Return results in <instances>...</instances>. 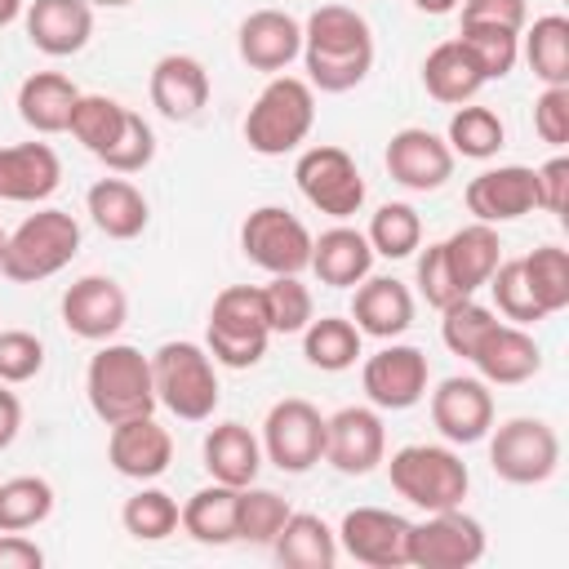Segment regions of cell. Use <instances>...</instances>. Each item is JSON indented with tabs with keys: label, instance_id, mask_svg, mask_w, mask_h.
<instances>
[{
	"label": "cell",
	"instance_id": "obj_16",
	"mask_svg": "<svg viewBox=\"0 0 569 569\" xmlns=\"http://www.w3.org/2000/svg\"><path fill=\"white\" fill-rule=\"evenodd\" d=\"M431 422L449 445H480L493 427V391L485 378L453 373L431 391Z\"/></svg>",
	"mask_w": 569,
	"mask_h": 569
},
{
	"label": "cell",
	"instance_id": "obj_32",
	"mask_svg": "<svg viewBox=\"0 0 569 569\" xmlns=\"http://www.w3.org/2000/svg\"><path fill=\"white\" fill-rule=\"evenodd\" d=\"M76 98H80V89L62 71H31L18 84V116H22L27 129H36L44 138L49 133H67Z\"/></svg>",
	"mask_w": 569,
	"mask_h": 569
},
{
	"label": "cell",
	"instance_id": "obj_13",
	"mask_svg": "<svg viewBox=\"0 0 569 569\" xmlns=\"http://www.w3.org/2000/svg\"><path fill=\"white\" fill-rule=\"evenodd\" d=\"M427 382H431V365H427V351L422 347H409V342H387L382 351H373L360 369V387H365V400L373 409H413L422 396H427Z\"/></svg>",
	"mask_w": 569,
	"mask_h": 569
},
{
	"label": "cell",
	"instance_id": "obj_22",
	"mask_svg": "<svg viewBox=\"0 0 569 569\" xmlns=\"http://www.w3.org/2000/svg\"><path fill=\"white\" fill-rule=\"evenodd\" d=\"M209 71L200 58L191 53H164L156 58L151 67V80H147V93H151V107L173 120V124H187L196 120L204 107H209Z\"/></svg>",
	"mask_w": 569,
	"mask_h": 569
},
{
	"label": "cell",
	"instance_id": "obj_28",
	"mask_svg": "<svg viewBox=\"0 0 569 569\" xmlns=\"http://www.w3.org/2000/svg\"><path fill=\"white\" fill-rule=\"evenodd\" d=\"M84 209H89L93 227H98L107 240H133V236H142L147 222H151L147 196H142L124 173L98 178V182L89 187V196H84Z\"/></svg>",
	"mask_w": 569,
	"mask_h": 569
},
{
	"label": "cell",
	"instance_id": "obj_2",
	"mask_svg": "<svg viewBox=\"0 0 569 569\" xmlns=\"http://www.w3.org/2000/svg\"><path fill=\"white\" fill-rule=\"evenodd\" d=\"M84 396H89V409L107 427L156 413L160 400H156V382H151V356H142L129 342H102L89 356Z\"/></svg>",
	"mask_w": 569,
	"mask_h": 569
},
{
	"label": "cell",
	"instance_id": "obj_44",
	"mask_svg": "<svg viewBox=\"0 0 569 569\" xmlns=\"http://www.w3.org/2000/svg\"><path fill=\"white\" fill-rule=\"evenodd\" d=\"M485 289L493 293V311H498L502 320L525 325V329L538 325V320H547V311L538 307V298H533V289H529V280H525L520 258H502V262L493 267V276H489Z\"/></svg>",
	"mask_w": 569,
	"mask_h": 569
},
{
	"label": "cell",
	"instance_id": "obj_17",
	"mask_svg": "<svg viewBox=\"0 0 569 569\" xmlns=\"http://www.w3.org/2000/svg\"><path fill=\"white\" fill-rule=\"evenodd\" d=\"M387 173L405 187V191H440L453 178V151L440 133L422 129V124H405L391 133L387 151H382Z\"/></svg>",
	"mask_w": 569,
	"mask_h": 569
},
{
	"label": "cell",
	"instance_id": "obj_33",
	"mask_svg": "<svg viewBox=\"0 0 569 569\" xmlns=\"http://www.w3.org/2000/svg\"><path fill=\"white\" fill-rule=\"evenodd\" d=\"M271 551L284 569H333L338 565V533L316 511H289Z\"/></svg>",
	"mask_w": 569,
	"mask_h": 569
},
{
	"label": "cell",
	"instance_id": "obj_56",
	"mask_svg": "<svg viewBox=\"0 0 569 569\" xmlns=\"http://www.w3.org/2000/svg\"><path fill=\"white\" fill-rule=\"evenodd\" d=\"M462 0H413V9L418 13H431V18H440V13H453Z\"/></svg>",
	"mask_w": 569,
	"mask_h": 569
},
{
	"label": "cell",
	"instance_id": "obj_25",
	"mask_svg": "<svg viewBox=\"0 0 569 569\" xmlns=\"http://www.w3.org/2000/svg\"><path fill=\"white\" fill-rule=\"evenodd\" d=\"M62 187V160L49 142H13L0 147V200L9 204H44Z\"/></svg>",
	"mask_w": 569,
	"mask_h": 569
},
{
	"label": "cell",
	"instance_id": "obj_21",
	"mask_svg": "<svg viewBox=\"0 0 569 569\" xmlns=\"http://www.w3.org/2000/svg\"><path fill=\"white\" fill-rule=\"evenodd\" d=\"M236 53L244 67L280 76L293 58H302V22L284 9H253L236 31Z\"/></svg>",
	"mask_w": 569,
	"mask_h": 569
},
{
	"label": "cell",
	"instance_id": "obj_19",
	"mask_svg": "<svg viewBox=\"0 0 569 569\" xmlns=\"http://www.w3.org/2000/svg\"><path fill=\"white\" fill-rule=\"evenodd\" d=\"M462 200H467V213H471L476 222H489V227H498V222H516V218H525V213L538 209L533 169H529V164L480 169V173L467 182Z\"/></svg>",
	"mask_w": 569,
	"mask_h": 569
},
{
	"label": "cell",
	"instance_id": "obj_52",
	"mask_svg": "<svg viewBox=\"0 0 569 569\" xmlns=\"http://www.w3.org/2000/svg\"><path fill=\"white\" fill-rule=\"evenodd\" d=\"M462 27H507V31H525L529 22V4L525 0H462L458 4Z\"/></svg>",
	"mask_w": 569,
	"mask_h": 569
},
{
	"label": "cell",
	"instance_id": "obj_48",
	"mask_svg": "<svg viewBox=\"0 0 569 569\" xmlns=\"http://www.w3.org/2000/svg\"><path fill=\"white\" fill-rule=\"evenodd\" d=\"M98 160H102L111 173H142V169L156 160V133H151V124H147L138 111H129L120 138H116Z\"/></svg>",
	"mask_w": 569,
	"mask_h": 569
},
{
	"label": "cell",
	"instance_id": "obj_6",
	"mask_svg": "<svg viewBox=\"0 0 569 569\" xmlns=\"http://www.w3.org/2000/svg\"><path fill=\"white\" fill-rule=\"evenodd\" d=\"M267 342H271V325L262 307V284H227L213 298L204 325V351L213 356V365L253 369L267 356Z\"/></svg>",
	"mask_w": 569,
	"mask_h": 569
},
{
	"label": "cell",
	"instance_id": "obj_18",
	"mask_svg": "<svg viewBox=\"0 0 569 569\" xmlns=\"http://www.w3.org/2000/svg\"><path fill=\"white\" fill-rule=\"evenodd\" d=\"M129 320V293L111 276H80L62 293V325L84 342H111Z\"/></svg>",
	"mask_w": 569,
	"mask_h": 569
},
{
	"label": "cell",
	"instance_id": "obj_45",
	"mask_svg": "<svg viewBox=\"0 0 569 569\" xmlns=\"http://www.w3.org/2000/svg\"><path fill=\"white\" fill-rule=\"evenodd\" d=\"M262 307H267L271 333H302L316 316V298L298 276H271L262 284Z\"/></svg>",
	"mask_w": 569,
	"mask_h": 569
},
{
	"label": "cell",
	"instance_id": "obj_23",
	"mask_svg": "<svg viewBox=\"0 0 569 569\" xmlns=\"http://www.w3.org/2000/svg\"><path fill=\"white\" fill-rule=\"evenodd\" d=\"M107 462L120 476L147 485V480H156V476L169 471V462H173V436H169V427L156 422V413L116 422L111 436H107Z\"/></svg>",
	"mask_w": 569,
	"mask_h": 569
},
{
	"label": "cell",
	"instance_id": "obj_5",
	"mask_svg": "<svg viewBox=\"0 0 569 569\" xmlns=\"http://www.w3.org/2000/svg\"><path fill=\"white\" fill-rule=\"evenodd\" d=\"M316 124V89L298 76H271L244 116V142L258 156H284L307 142Z\"/></svg>",
	"mask_w": 569,
	"mask_h": 569
},
{
	"label": "cell",
	"instance_id": "obj_36",
	"mask_svg": "<svg viewBox=\"0 0 569 569\" xmlns=\"http://www.w3.org/2000/svg\"><path fill=\"white\" fill-rule=\"evenodd\" d=\"M520 53L542 84H569V18L565 13L533 18V27L520 40Z\"/></svg>",
	"mask_w": 569,
	"mask_h": 569
},
{
	"label": "cell",
	"instance_id": "obj_43",
	"mask_svg": "<svg viewBox=\"0 0 569 569\" xmlns=\"http://www.w3.org/2000/svg\"><path fill=\"white\" fill-rule=\"evenodd\" d=\"M520 267H525V280H529V289H533V298H538V307L547 316H556V311L569 307V253L560 244L529 249L520 258Z\"/></svg>",
	"mask_w": 569,
	"mask_h": 569
},
{
	"label": "cell",
	"instance_id": "obj_9",
	"mask_svg": "<svg viewBox=\"0 0 569 569\" xmlns=\"http://www.w3.org/2000/svg\"><path fill=\"white\" fill-rule=\"evenodd\" d=\"M262 458L289 476L325 462V413L302 396L276 400L262 418Z\"/></svg>",
	"mask_w": 569,
	"mask_h": 569
},
{
	"label": "cell",
	"instance_id": "obj_10",
	"mask_svg": "<svg viewBox=\"0 0 569 569\" xmlns=\"http://www.w3.org/2000/svg\"><path fill=\"white\" fill-rule=\"evenodd\" d=\"M293 182L302 191V200L338 222H347L351 213H360L365 204V178H360V164L351 160V151L342 147H307L293 164Z\"/></svg>",
	"mask_w": 569,
	"mask_h": 569
},
{
	"label": "cell",
	"instance_id": "obj_34",
	"mask_svg": "<svg viewBox=\"0 0 569 569\" xmlns=\"http://www.w3.org/2000/svg\"><path fill=\"white\" fill-rule=\"evenodd\" d=\"M236 493L231 485H204L182 502V533L200 547H227L236 542Z\"/></svg>",
	"mask_w": 569,
	"mask_h": 569
},
{
	"label": "cell",
	"instance_id": "obj_53",
	"mask_svg": "<svg viewBox=\"0 0 569 569\" xmlns=\"http://www.w3.org/2000/svg\"><path fill=\"white\" fill-rule=\"evenodd\" d=\"M533 187H538V209L565 213V204H569V160L551 156L547 164H538L533 169Z\"/></svg>",
	"mask_w": 569,
	"mask_h": 569
},
{
	"label": "cell",
	"instance_id": "obj_15",
	"mask_svg": "<svg viewBox=\"0 0 569 569\" xmlns=\"http://www.w3.org/2000/svg\"><path fill=\"white\" fill-rule=\"evenodd\" d=\"M325 462L342 476H369L387 462V427L373 405H347L325 418Z\"/></svg>",
	"mask_w": 569,
	"mask_h": 569
},
{
	"label": "cell",
	"instance_id": "obj_12",
	"mask_svg": "<svg viewBox=\"0 0 569 569\" xmlns=\"http://www.w3.org/2000/svg\"><path fill=\"white\" fill-rule=\"evenodd\" d=\"M485 556V525L462 507L427 511L409 529V565L418 569H471Z\"/></svg>",
	"mask_w": 569,
	"mask_h": 569
},
{
	"label": "cell",
	"instance_id": "obj_39",
	"mask_svg": "<svg viewBox=\"0 0 569 569\" xmlns=\"http://www.w3.org/2000/svg\"><path fill=\"white\" fill-rule=\"evenodd\" d=\"M124 116H129L124 102H116V98H107V93H80L76 107H71V120H67V133H71L84 151L102 156V151L120 138Z\"/></svg>",
	"mask_w": 569,
	"mask_h": 569
},
{
	"label": "cell",
	"instance_id": "obj_38",
	"mask_svg": "<svg viewBox=\"0 0 569 569\" xmlns=\"http://www.w3.org/2000/svg\"><path fill=\"white\" fill-rule=\"evenodd\" d=\"M53 516V485L44 476H9L0 485V533H27Z\"/></svg>",
	"mask_w": 569,
	"mask_h": 569
},
{
	"label": "cell",
	"instance_id": "obj_14",
	"mask_svg": "<svg viewBox=\"0 0 569 569\" xmlns=\"http://www.w3.org/2000/svg\"><path fill=\"white\" fill-rule=\"evenodd\" d=\"M409 529H413V520H405L400 511L351 507L333 533H338V551H347L356 565L405 569L409 565Z\"/></svg>",
	"mask_w": 569,
	"mask_h": 569
},
{
	"label": "cell",
	"instance_id": "obj_26",
	"mask_svg": "<svg viewBox=\"0 0 569 569\" xmlns=\"http://www.w3.org/2000/svg\"><path fill=\"white\" fill-rule=\"evenodd\" d=\"M351 325L365 338H400L413 325V293L396 276H365L351 293Z\"/></svg>",
	"mask_w": 569,
	"mask_h": 569
},
{
	"label": "cell",
	"instance_id": "obj_20",
	"mask_svg": "<svg viewBox=\"0 0 569 569\" xmlns=\"http://www.w3.org/2000/svg\"><path fill=\"white\" fill-rule=\"evenodd\" d=\"M467 360L476 365V378H485L489 387H516L542 369V351H538L533 333L511 320H493Z\"/></svg>",
	"mask_w": 569,
	"mask_h": 569
},
{
	"label": "cell",
	"instance_id": "obj_3",
	"mask_svg": "<svg viewBox=\"0 0 569 569\" xmlns=\"http://www.w3.org/2000/svg\"><path fill=\"white\" fill-rule=\"evenodd\" d=\"M76 253H80V222L67 209H36L4 236L0 276L13 284H40L58 276Z\"/></svg>",
	"mask_w": 569,
	"mask_h": 569
},
{
	"label": "cell",
	"instance_id": "obj_55",
	"mask_svg": "<svg viewBox=\"0 0 569 569\" xmlns=\"http://www.w3.org/2000/svg\"><path fill=\"white\" fill-rule=\"evenodd\" d=\"M22 431V400L9 391V382H0V453L18 440Z\"/></svg>",
	"mask_w": 569,
	"mask_h": 569
},
{
	"label": "cell",
	"instance_id": "obj_47",
	"mask_svg": "<svg viewBox=\"0 0 569 569\" xmlns=\"http://www.w3.org/2000/svg\"><path fill=\"white\" fill-rule=\"evenodd\" d=\"M493 320H498V311L485 307V302H476V293H467V298H458V302H449V307L440 311V342H445L453 356L467 360V356L476 351L480 333H485Z\"/></svg>",
	"mask_w": 569,
	"mask_h": 569
},
{
	"label": "cell",
	"instance_id": "obj_42",
	"mask_svg": "<svg viewBox=\"0 0 569 569\" xmlns=\"http://www.w3.org/2000/svg\"><path fill=\"white\" fill-rule=\"evenodd\" d=\"M284 520H289V502H284L276 489L244 485V489L236 493V542L271 547Z\"/></svg>",
	"mask_w": 569,
	"mask_h": 569
},
{
	"label": "cell",
	"instance_id": "obj_46",
	"mask_svg": "<svg viewBox=\"0 0 569 569\" xmlns=\"http://www.w3.org/2000/svg\"><path fill=\"white\" fill-rule=\"evenodd\" d=\"M458 40L467 44V53L476 58L485 80H502L520 62V31H507V27H462Z\"/></svg>",
	"mask_w": 569,
	"mask_h": 569
},
{
	"label": "cell",
	"instance_id": "obj_7",
	"mask_svg": "<svg viewBox=\"0 0 569 569\" xmlns=\"http://www.w3.org/2000/svg\"><path fill=\"white\" fill-rule=\"evenodd\" d=\"M387 476H391V489L418 511L462 507L471 489V471L449 445H405L391 453Z\"/></svg>",
	"mask_w": 569,
	"mask_h": 569
},
{
	"label": "cell",
	"instance_id": "obj_27",
	"mask_svg": "<svg viewBox=\"0 0 569 569\" xmlns=\"http://www.w3.org/2000/svg\"><path fill=\"white\" fill-rule=\"evenodd\" d=\"M311 271L329 289H356L373 271V249H369L365 231L338 222V227L311 236Z\"/></svg>",
	"mask_w": 569,
	"mask_h": 569
},
{
	"label": "cell",
	"instance_id": "obj_8",
	"mask_svg": "<svg viewBox=\"0 0 569 569\" xmlns=\"http://www.w3.org/2000/svg\"><path fill=\"white\" fill-rule=\"evenodd\" d=\"M489 467L507 485H547L560 471V436L542 418H507L489 427Z\"/></svg>",
	"mask_w": 569,
	"mask_h": 569
},
{
	"label": "cell",
	"instance_id": "obj_41",
	"mask_svg": "<svg viewBox=\"0 0 569 569\" xmlns=\"http://www.w3.org/2000/svg\"><path fill=\"white\" fill-rule=\"evenodd\" d=\"M178 520H182V507L173 493L156 489V485H142L133 498H124L120 507V525L129 538L138 542H164L169 533H178Z\"/></svg>",
	"mask_w": 569,
	"mask_h": 569
},
{
	"label": "cell",
	"instance_id": "obj_50",
	"mask_svg": "<svg viewBox=\"0 0 569 569\" xmlns=\"http://www.w3.org/2000/svg\"><path fill=\"white\" fill-rule=\"evenodd\" d=\"M418 293H422V298H427V307H436V311H445L449 302L467 298V293L453 284V276H449V262H445L440 240H436V244H427V249L418 253Z\"/></svg>",
	"mask_w": 569,
	"mask_h": 569
},
{
	"label": "cell",
	"instance_id": "obj_59",
	"mask_svg": "<svg viewBox=\"0 0 569 569\" xmlns=\"http://www.w3.org/2000/svg\"><path fill=\"white\" fill-rule=\"evenodd\" d=\"M4 236H9V231H4V227H0V249H4Z\"/></svg>",
	"mask_w": 569,
	"mask_h": 569
},
{
	"label": "cell",
	"instance_id": "obj_4",
	"mask_svg": "<svg viewBox=\"0 0 569 569\" xmlns=\"http://www.w3.org/2000/svg\"><path fill=\"white\" fill-rule=\"evenodd\" d=\"M151 382H156V400L182 418V422H204L213 418L218 400H222V387H218V365L213 356L191 342V338H178V342H160L151 351Z\"/></svg>",
	"mask_w": 569,
	"mask_h": 569
},
{
	"label": "cell",
	"instance_id": "obj_1",
	"mask_svg": "<svg viewBox=\"0 0 569 569\" xmlns=\"http://www.w3.org/2000/svg\"><path fill=\"white\" fill-rule=\"evenodd\" d=\"M307 84L320 93H347L373 71V31L351 4H320L302 22Z\"/></svg>",
	"mask_w": 569,
	"mask_h": 569
},
{
	"label": "cell",
	"instance_id": "obj_37",
	"mask_svg": "<svg viewBox=\"0 0 569 569\" xmlns=\"http://www.w3.org/2000/svg\"><path fill=\"white\" fill-rule=\"evenodd\" d=\"M445 142L453 156L462 160H493L507 142V124L493 107H476V102H462L453 116H449V129H445Z\"/></svg>",
	"mask_w": 569,
	"mask_h": 569
},
{
	"label": "cell",
	"instance_id": "obj_51",
	"mask_svg": "<svg viewBox=\"0 0 569 569\" xmlns=\"http://www.w3.org/2000/svg\"><path fill=\"white\" fill-rule=\"evenodd\" d=\"M533 133L547 147L569 142V84H542V93L533 102Z\"/></svg>",
	"mask_w": 569,
	"mask_h": 569
},
{
	"label": "cell",
	"instance_id": "obj_40",
	"mask_svg": "<svg viewBox=\"0 0 569 569\" xmlns=\"http://www.w3.org/2000/svg\"><path fill=\"white\" fill-rule=\"evenodd\" d=\"M365 240H369L373 258H391V262H396V258H409V253L422 249V218H418L413 204L387 200V204H378V213L369 218Z\"/></svg>",
	"mask_w": 569,
	"mask_h": 569
},
{
	"label": "cell",
	"instance_id": "obj_57",
	"mask_svg": "<svg viewBox=\"0 0 569 569\" xmlns=\"http://www.w3.org/2000/svg\"><path fill=\"white\" fill-rule=\"evenodd\" d=\"M22 9H27L22 0H0V27H9V22H18V18H22Z\"/></svg>",
	"mask_w": 569,
	"mask_h": 569
},
{
	"label": "cell",
	"instance_id": "obj_24",
	"mask_svg": "<svg viewBox=\"0 0 569 569\" xmlns=\"http://www.w3.org/2000/svg\"><path fill=\"white\" fill-rule=\"evenodd\" d=\"M27 40L44 58H71L93 36V4L89 0H31L22 9Z\"/></svg>",
	"mask_w": 569,
	"mask_h": 569
},
{
	"label": "cell",
	"instance_id": "obj_58",
	"mask_svg": "<svg viewBox=\"0 0 569 569\" xmlns=\"http://www.w3.org/2000/svg\"><path fill=\"white\" fill-rule=\"evenodd\" d=\"M93 9H124V4H133V0H89Z\"/></svg>",
	"mask_w": 569,
	"mask_h": 569
},
{
	"label": "cell",
	"instance_id": "obj_54",
	"mask_svg": "<svg viewBox=\"0 0 569 569\" xmlns=\"http://www.w3.org/2000/svg\"><path fill=\"white\" fill-rule=\"evenodd\" d=\"M44 551L27 533H0V569H40Z\"/></svg>",
	"mask_w": 569,
	"mask_h": 569
},
{
	"label": "cell",
	"instance_id": "obj_49",
	"mask_svg": "<svg viewBox=\"0 0 569 569\" xmlns=\"http://www.w3.org/2000/svg\"><path fill=\"white\" fill-rule=\"evenodd\" d=\"M44 369V342L27 329H0V382L18 387Z\"/></svg>",
	"mask_w": 569,
	"mask_h": 569
},
{
	"label": "cell",
	"instance_id": "obj_11",
	"mask_svg": "<svg viewBox=\"0 0 569 569\" xmlns=\"http://www.w3.org/2000/svg\"><path fill=\"white\" fill-rule=\"evenodd\" d=\"M240 249L267 276H302L311 267V231L280 204H258L240 222Z\"/></svg>",
	"mask_w": 569,
	"mask_h": 569
},
{
	"label": "cell",
	"instance_id": "obj_31",
	"mask_svg": "<svg viewBox=\"0 0 569 569\" xmlns=\"http://www.w3.org/2000/svg\"><path fill=\"white\" fill-rule=\"evenodd\" d=\"M485 84H489V80L480 76V67H476V58L467 53L462 40H440V44L422 58V89H427L436 102H445V107L471 102Z\"/></svg>",
	"mask_w": 569,
	"mask_h": 569
},
{
	"label": "cell",
	"instance_id": "obj_29",
	"mask_svg": "<svg viewBox=\"0 0 569 569\" xmlns=\"http://www.w3.org/2000/svg\"><path fill=\"white\" fill-rule=\"evenodd\" d=\"M200 453H204V471L218 485H231V489L253 485L258 471H262V440L244 422H218V427H209Z\"/></svg>",
	"mask_w": 569,
	"mask_h": 569
},
{
	"label": "cell",
	"instance_id": "obj_30",
	"mask_svg": "<svg viewBox=\"0 0 569 569\" xmlns=\"http://www.w3.org/2000/svg\"><path fill=\"white\" fill-rule=\"evenodd\" d=\"M440 249H445L449 276H453V284H458L462 293L485 289L489 276H493V267L502 262V240H498V231H493L489 222H467V227H458L453 236L440 240Z\"/></svg>",
	"mask_w": 569,
	"mask_h": 569
},
{
	"label": "cell",
	"instance_id": "obj_35",
	"mask_svg": "<svg viewBox=\"0 0 569 569\" xmlns=\"http://www.w3.org/2000/svg\"><path fill=\"white\" fill-rule=\"evenodd\" d=\"M360 342L365 333L347 320V316H311V325L302 329V356L311 369L320 373H342L360 360Z\"/></svg>",
	"mask_w": 569,
	"mask_h": 569
}]
</instances>
